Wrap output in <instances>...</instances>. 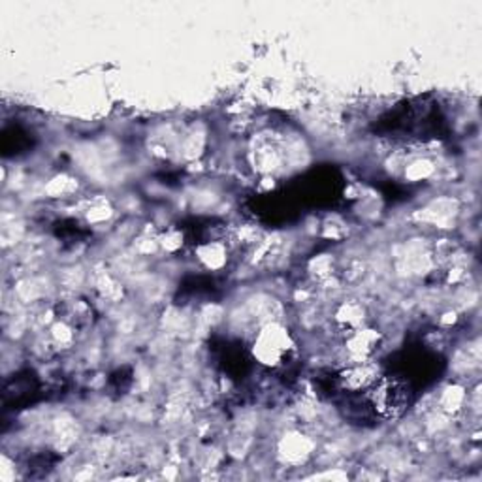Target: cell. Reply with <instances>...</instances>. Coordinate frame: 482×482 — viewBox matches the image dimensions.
Wrapping results in <instances>:
<instances>
[{
	"label": "cell",
	"instance_id": "obj_1",
	"mask_svg": "<svg viewBox=\"0 0 482 482\" xmlns=\"http://www.w3.org/2000/svg\"><path fill=\"white\" fill-rule=\"evenodd\" d=\"M368 390L372 408L381 418H398L411 403L409 384L399 377H379Z\"/></svg>",
	"mask_w": 482,
	"mask_h": 482
},
{
	"label": "cell",
	"instance_id": "obj_2",
	"mask_svg": "<svg viewBox=\"0 0 482 482\" xmlns=\"http://www.w3.org/2000/svg\"><path fill=\"white\" fill-rule=\"evenodd\" d=\"M293 349L291 337L286 330L277 324H269L259 334L255 341V356L266 365H279Z\"/></svg>",
	"mask_w": 482,
	"mask_h": 482
},
{
	"label": "cell",
	"instance_id": "obj_3",
	"mask_svg": "<svg viewBox=\"0 0 482 482\" xmlns=\"http://www.w3.org/2000/svg\"><path fill=\"white\" fill-rule=\"evenodd\" d=\"M379 379V372L372 362H356L349 370L343 372L339 381L345 390L358 392L364 389H370L372 384Z\"/></svg>",
	"mask_w": 482,
	"mask_h": 482
},
{
	"label": "cell",
	"instance_id": "obj_4",
	"mask_svg": "<svg viewBox=\"0 0 482 482\" xmlns=\"http://www.w3.org/2000/svg\"><path fill=\"white\" fill-rule=\"evenodd\" d=\"M379 345V334L373 330H355L351 332L346 349L356 358V362H365Z\"/></svg>",
	"mask_w": 482,
	"mask_h": 482
}]
</instances>
